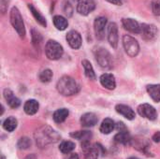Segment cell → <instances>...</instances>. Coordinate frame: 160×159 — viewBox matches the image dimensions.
Segmentation results:
<instances>
[{"mask_svg":"<svg viewBox=\"0 0 160 159\" xmlns=\"http://www.w3.org/2000/svg\"><path fill=\"white\" fill-rule=\"evenodd\" d=\"M59 135L50 127H41L35 132V139L39 147H45L48 144L56 142L59 140Z\"/></svg>","mask_w":160,"mask_h":159,"instance_id":"6da1fadb","label":"cell"},{"mask_svg":"<svg viewBox=\"0 0 160 159\" xmlns=\"http://www.w3.org/2000/svg\"><path fill=\"white\" fill-rule=\"evenodd\" d=\"M57 91L65 97H70L79 92V85L77 82L69 77V76H63L56 84Z\"/></svg>","mask_w":160,"mask_h":159,"instance_id":"7a4b0ae2","label":"cell"},{"mask_svg":"<svg viewBox=\"0 0 160 159\" xmlns=\"http://www.w3.org/2000/svg\"><path fill=\"white\" fill-rule=\"evenodd\" d=\"M9 19H10V23H11L12 27L17 32L19 37L21 38H24V37H25V26H24L23 19H22L21 12L18 9V7H13L10 9Z\"/></svg>","mask_w":160,"mask_h":159,"instance_id":"3957f363","label":"cell"},{"mask_svg":"<svg viewBox=\"0 0 160 159\" xmlns=\"http://www.w3.org/2000/svg\"><path fill=\"white\" fill-rule=\"evenodd\" d=\"M64 53V49L60 43H58L56 40L50 39L47 41L45 45V54L48 57V59L55 61L62 57Z\"/></svg>","mask_w":160,"mask_h":159,"instance_id":"277c9868","label":"cell"},{"mask_svg":"<svg viewBox=\"0 0 160 159\" xmlns=\"http://www.w3.org/2000/svg\"><path fill=\"white\" fill-rule=\"evenodd\" d=\"M95 57L99 65V67L103 69H111L113 67V60L112 54L104 48H98L95 52Z\"/></svg>","mask_w":160,"mask_h":159,"instance_id":"5b68a950","label":"cell"},{"mask_svg":"<svg viewBox=\"0 0 160 159\" xmlns=\"http://www.w3.org/2000/svg\"><path fill=\"white\" fill-rule=\"evenodd\" d=\"M123 46L126 53L130 57H135L140 52V45L137 39L129 35L123 36Z\"/></svg>","mask_w":160,"mask_h":159,"instance_id":"8992f818","label":"cell"},{"mask_svg":"<svg viewBox=\"0 0 160 159\" xmlns=\"http://www.w3.org/2000/svg\"><path fill=\"white\" fill-rule=\"evenodd\" d=\"M96 8V3L94 0H78L77 12L82 16H87Z\"/></svg>","mask_w":160,"mask_h":159,"instance_id":"52a82bcc","label":"cell"},{"mask_svg":"<svg viewBox=\"0 0 160 159\" xmlns=\"http://www.w3.org/2000/svg\"><path fill=\"white\" fill-rule=\"evenodd\" d=\"M107 37H108V41L110 45L113 48L116 49L118 46V41H119V36H118V26L115 22H110L108 27H107Z\"/></svg>","mask_w":160,"mask_h":159,"instance_id":"ba28073f","label":"cell"},{"mask_svg":"<svg viewBox=\"0 0 160 159\" xmlns=\"http://www.w3.org/2000/svg\"><path fill=\"white\" fill-rule=\"evenodd\" d=\"M138 112L142 117H144L150 121H155L158 118V112L156 109L150 104H142L138 107Z\"/></svg>","mask_w":160,"mask_h":159,"instance_id":"9c48e42d","label":"cell"},{"mask_svg":"<svg viewBox=\"0 0 160 159\" xmlns=\"http://www.w3.org/2000/svg\"><path fill=\"white\" fill-rule=\"evenodd\" d=\"M107 22H108L107 18L103 16L98 17L94 22V29H95L96 37L99 40L103 39L105 37V28L107 25Z\"/></svg>","mask_w":160,"mask_h":159,"instance_id":"30bf717a","label":"cell"},{"mask_svg":"<svg viewBox=\"0 0 160 159\" xmlns=\"http://www.w3.org/2000/svg\"><path fill=\"white\" fill-rule=\"evenodd\" d=\"M66 39L68 43V45L74 49V50H78L81 48L82 43V36L81 34L76 31V30H70L66 37Z\"/></svg>","mask_w":160,"mask_h":159,"instance_id":"8fae6325","label":"cell"},{"mask_svg":"<svg viewBox=\"0 0 160 159\" xmlns=\"http://www.w3.org/2000/svg\"><path fill=\"white\" fill-rule=\"evenodd\" d=\"M142 30L141 34L142 37L146 40H153L157 37L158 36V29L154 24H149V23H142Z\"/></svg>","mask_w":160,"mask_h":159,"instance_id":"7c38bea8","label":"cell"},{"mask_svg":"<svg viewBox=\"0 0 160 159\" xmlns=\"http://www.w3.org/2000/svg\"><path fill=\"white\" fill-rule=\"evenodd\" d=\"M122 24L126 30L134 34H141L142 26L136 20L131 18H124L122 19Z\"/></svg>","mask_w":160,"mask_h":159,"instance_id":"4fadbf2b","label":"cell"},{"mask_svg":"<svg viewBox=\"0 0 160 159\" xmlns=\"http://www.w3.org/2000/svg\"><path fill=\"white\" fill-rule=\"evenodd\" d=\"M100 83L103 87H105L108 90H113L116 87V82L115 78L111 73H104L99 78Z\"/></svg>","mask_w":160,"mask_h":159,"instance_id":"5bb4252c","label":"cell"},{"mask_svg":"<svg viewBox=\"0 0 160 159\" xmlns=\"http://www.w3.org/2000/svg\"><path fill=\"white\" fill-rule=\"evenodd\" d=\"M3 95H4V97H5L7 103L12 109H16L21 105V100L17 97H15V95L13 94V92L10 89H5Z\"/></svg>","mask_w":160,"mask_h":159,"instance_id":"9a60e30c","label":"cell"},{"mask_svg":"<svg viewBox=\"0 0 160 159\" xmlns=\"http://www.w3.org/2000/svg\"><path fill=\"white\" fill-rule=\"evenodd\" d=\"M98 122V118L95 113L87 112L81 117V125L83 127H92L96 126Z\"/></svg>","mask_w":160,"mask_h":159,"instance_id":"2e32d148","label":"cell"},{"mask_svg":"<svg viewBox=\"0 0 160 159\" xmlns=\"http://www.w3.org/2000/svg\"><path fill=\"white\" fill-rule=\"evenodd\" d=\"M84 152V159H98V147L90 145V142L82 144Z\"/></svg>","mask_w":160,"mask_h":159,"instance_id":"e0dca14e","label":"cell"},{"mask_svg":"<svg viewBox=\"0 0 160 159\" xmlns=\"http://www.w3.org/2000/svg\"><path fill=\"white\" fill-rule=\"evenodd\" d=\"M115 111H116V112H118L119 114L123 115L128 120H133L136 117V114H135L134 111L130 107H128L127 105H124V104L116 105Z\"/></svg>","mask_w":160,"mask_h":159,"instance_id":"ac0fdd59","label":"cell"},{"mask_svg":"<svg viewBox=\"0 0 160 159\" xmlns=\"http://www.w3.org/2000/svg\"><path fill=\"white\" fill-rule=\"evenodd\" d=\"M114 142L119 144H124V145L129 144L131 142V137H130V134L128 133V129L120 130L114 136Z\"/></svg>","mask_w":160,"mask_h":159,"instance_id":"d6986e66","label":"cell"},{"mask_svg":"<svg viewBox=\"0 0 160 159\" xmlns=\"http://www.w3.org/2000/svg\"><path fill=\"white\" fill-rule=\"evenodd\" d=\"M38 108H39L38 102L37 100H35V99L27 100L24 103V106H23V110H24L25 113L28 114V115L36 114L38 112Z\"/></svg>","mask_w":160,"mask_h":159,"instance_id":"ffe728a7","label":"cell"},{"mask_svg":"<svg viewBox=\"0 0 160 159\" xmlns=\"http://www.w3.org/2000/svg\"><path fill=\"white\" fill-rule=\"evenodd\" d=\"M70 137L82 142V143H87V142H90V139L92 138V133L86 130L75 131V132L70 133Z\"/></svg>","mask_w":160,"mask_h":159,"instance_id":"44dd1931","label":"cell"},{"mask_svg":"<svg viewBox=\"0 0 160 159\" xmlns=\"http://www.w3.org/2000/svg\"><path fill=\"white\" fill-rule=\"evenodd\" d=\"M147 93L155 102H160V84H150L146 87Z\"/></svg>","mask_w":160,"mask_h":159,"instance_id":"7402d4cb","label":"cell"},{"mask_svg":"<svg viewBox=\"0 0 160 159\" xmlns=\"http://www.w3.org/2000/svg\"><path fill=\"white\" fill-rule=\"evenodd\" d=\"M52 22H53V24H54L55 28L57 30H60V31L66 30L67 27L68 26V20L65 17L61 16V15H55V16H53Z\"/></svg>","mask_w":160,"mask_h":159,"instance_id":"603a6c76","label":"cell"},{"mask_svg":"<svg viewBox=\"0 0 160 159\" xmlns=\"http://www.w3.org/2000/svg\"><path fill=\"white\" fill-rule=\"evenodd\" d=\"M28 8L30 9V12L32 13V15L34 16V18H35V20L40 24V25H42L43 27H46L47 26V21H46V19L43 17V15L32 5V4H28Z\"/></svg>","mask_w":160,"mask_h":159,"instance_id":"cb8c5ba5","label":"cell"},{"mask_svg":"<svg viewBox=\"0 0 160 159\" xmlns=\"http://www.w3.org/2000/svg\"><path fill=\"white\" fill-rule=\"evenodd\" d=\"M114 127H115L114 122L112 119L107 118V119L103 120V122L101 123L100 127H99V131L102 134H110L114 129Z\"/></svg>","mask_w":160,"mask_h":159,"instance_id":"d4e9b609","label":"cell"},{"mask_svg":"<svg viewBox=\"0 0 160 159\" xmlns=\"http://www.w3.org/2000/svg\"><path fill=\"white\" fill-rule=\"evenodd\" d=\"M68 114H69L68 110L64 109V108L63 109H59V110L55 111L54 113H53V116H52L53 117V121L55 123H57V124H61V123L66 121V119L68 118Z\"/></svg>","mask_w":160,"mask_h":159,"instance_id":"484cf974","label":"cell"},{"mask_svg":"<svg viewBox=\"0 0 160 159\" xmlns=\"http://www.w3.org/2000/svg\"><path fill=\"white\" fill-rule=\"evenodd\" d=\"M31 37H32V44L35 47L37 51L40 50V46L42 43V37L39 32H38L36 29L31 30Z\"/></svg>","mask_w":160,"mask_h":159,"instance_id":"4316f807","label":"cell"},{"mask_svg":"<svg viewBox=\"0 0 160 159\" xmlns=\"http://www.w3.org/2000/svg\"><path fill=\"white\" fill-rule=\"evenodd\" d=\"M17 125H18L17 120L14 117L10 116V117H8L4 121V123H3V128L6 131H8V132H12V131H14L16 129Z\"/></svg>","mask_w":160,"mask_h":159,"instance_id":"83f0119b","label":"cell"},{"mask_svg":"<svg viewBox=\"0 0 160 159\" xmlns=\"http://www.w3.org/2000/svg\"><path fill=\"white\" fill-rule=\"evenodd\" d=\"M82 67L84 68L85 76L90 80H96V73L94 71V68H93L91 63L88 60H82Z\"/></svg>","mask_w":160,"mask_h":159,"instance_id":"f1b7e54d","label":"cell"},{"mask_svg":"<svg viewBox=\"0 0 160 159\" xmlns=\"http://www.w3.org/2000/svg\"><path fill=\"white\" fill-rule=\"evenodd\" d=\"M75 147H76V145H75L74 142H70V141H65V142H63L60 144L59 150H60V152H61L62 154H64V155H68V154H70V153L75 149Z\"/></svg>","mask_w":160,"mask_h":159,"instance_id":"f546056e","label":"cell"},{"mask_svg":"<svg viewBox=\"0 0 160 159\" xmlns=\"http://www.w3.org/2000/svg\"><path fill=\"white\" fill-rule=\"evenodd\" d=\"M52 76L53 74L51 69H44L39 73L38 79L41 82H49L52 79Z\"/></svg>","mask_w":160,"mask_h":159,"instance_id":"4dcf8cb0","label":"cell"},{"mask_svg":"<svg viewBox=\"0 0 160 159\" xmlns=\"http://www.w3.org/2000/svg\"><path fill=\"white\" fill-rule=\"evenodd\" d=\"M17 146L19 149L21 150H25V149H28L30 146H31V141L29 138L27 137H23V138H21L17 143Z\"/></svg>","mask_w":160,"mask_h":159,"instance_id":"1f68e13d","label":"cell"},{"mask_svg":"<svg viewBox=\"0 0 160 159\" xmlns=\"http://www.w3.org/2000/svg\"><path fill=\"white\" fill-rule=\"evenodd\" d=\"M151 7L153 13L156 16H160V0H152Z\"/></svg>","mask_w":160,"mask_h":159,"instance_id":"d6a6232c","label":"cell"},{"mask_svg":"<svg viewBox=\"0 0 160 159\" xmlns=\"http://www.w3.org/2000/svg\"><path fill=\"white\" fill-rule=\"evenodd\" d=\"M64 11H65L66 15H68V16H71V15H72L73 8H72L71 5H70L68 2V3H66V4H65V6H64Z\"/></svg>","mask_w":160,"mask_h":159,"instance_id":"836d02e7","label":"cell"},{"mask_svg":"<svg viewBox=\"0 0 160 159\" xmlns=\"http://www.w3.org/2000/svg\"><path fill=\"white\" fill-rule=\"evenodd\" d=\"M153 141L155 142H160V131H158V132H156L155 134H154V136H153Z\"/></svg>","mask_w":160,"mask_h":159,"instance_id":"e575fe53","label":"cell"},{"mask_svg":"<svg viewBox=\"0 0 160 159\" xmlns=\"http://www.w3.org/2000/svg\"><path fill=\"white\" fill-rule=\"evenodd\" d=\"M65 159H79V156L75 153H70V154L67 155Z\"/></svg>","mask_w":160,"mask_h":159,"instance_id":"d590c367","label":"cell"},{"mask_svg":"<svg viewBox=\"0 0 160 159\" xmlns=\"http://www.w3.org/2000/svg\"><path fill=\"white\" fill-rule=\"evenodd\" d=\"M107 2L111 3V4H113V5H116V6H121L123 4V1L122 0H106Z\"/></svg>","mask_w":160,"mask_h":159,"instance_id":"8d00e7d4","label":"cell"},{"mask_svg":"<svg viewBox=\"0 0 160 159\" xmlns=\"http://www.w3.org/2000/svg\"><path fill=\"white\" fill-rule=\"evenodd\" d=\"M34 158V157L33 156H31V157H26L25 159H33Z\"/></svg>","mask_w":160,"mask_h":159,"instance_id":"74e56055","label":"cell"},{"mask_svg":"<svg viewBox=\"0 0 160 159\" xmlns=\"http://www.w3.org/2000/svg\"><path fill=\"white\" fill-rule=\"evenodd\" d=\"M128 159H140V158H138V157H129V158H128Z\"/></svg>","mask_w":160,"mask_h":159,"instance_id":"f35d334b","label":"cell"},{"mask_svg":"<svg viewBox=\"0 0 160 159\" xmlns=\"http://www.w3.org/2000/svg\"><path fill=\"white\" fill-rule=\"evenodd\" d=\"M1 1H7L8 2V0H1Z\"/></svg>","mask_w":160,"mask_h":159,"instance_id":"ab89813d","label":"cell"},{"mask_svg":"<svg viewBox=\"0 0 160 159\" xmlns=\"http://www.w3.org/2000/svg\"><path fill=\"white\" fill-rule=\"evenodd\" d=\"M2 159H5V157H2Z\"/></svg>","mask_w":160,"mask_h":159,"instance_id":"60d3db41","label":"cell"}]
</instances>
